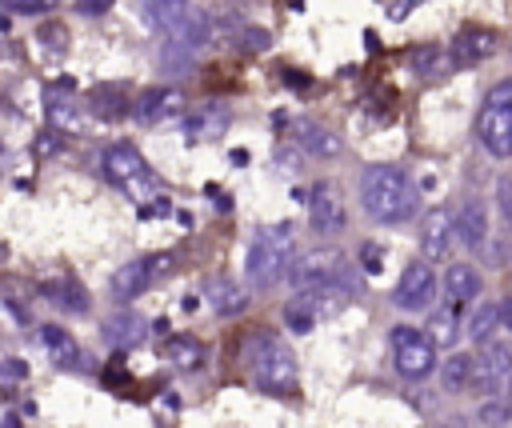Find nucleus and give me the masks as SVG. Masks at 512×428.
Instances as JSON below:
<instances>
[{"label":"nucleus","mask_w":512,"mask_h":428,"mask_svg":"<svg viewBox=\"0 0 512 428\" xmlns=\"http://www.w3.org/2000/svg\"><path fill=\"white\" fill-rule=\"evenodd\" d=\"M272 44V32L268 28H256V24H240L236 28V48H244V52H264Z\"/></svg>","instance_id":"473e14b6"},{"label":"nucleus","mask_w":512,"mask_h":428,"mask_svg":"<svg viewBox=\"0 0 512 428\" xmlns=\"http://www.w3.org/2000/svg\"><path fill=\"white\" fill-rule=\"evenodd\" d=\"M164 352H168V360H172L180 372H196V368L204 364V344H200L196 336H172Z\"/></svg>","instance_id":"393cba45"},{"label":"nucleus","mask_w":512,"mask_h":428,"mask_svg":"<svg viewBox=\"0 0 512 428\" xmlns=\"http://www.w3.org/2000/svg\"><path fill=\"white\" fill-rule=\"evenodd\" d=\"M88 104H92V112L100 116V120H120L128 108H124V92L120 88H96L92 96H88Z\"/></svg>","instance_id":"c85d7f7f"},{"label":"nucleus","mask_w":512,"mask_h":428,"mask_svg":"<svg viewBox=\"0 0 512 428\" xmlns=\"http://www.w3.org/2000/svg\"><path fill=\"white\" fill-rule=\"evenodd\" d=\"M360 204L376 224H408L420 212V188L408 176V168L396 164H372L360 176Z\"/></svg>","instance_id":"f257e3e1"},{"label":"nucleus","mask_w":512,"mask_h":428,"mask_svg":"<svg viewBox=\"0 0 512 428\" xmlns=\"http://www.w3.org/2000/svg\"><path fill=\"white\" fill-rule=\"evenodd\" d=\"M456 312H460V304H452V300H448V304H440V308L432 312V324H428L432 332H428V336L436 340V348L456 340Z\"/></svg>","instance_id":"c756f323"},{"label":"nucleus","mask_w":512,"mask_h":428,"mask_svg":"<svg viewBox=\"0 0 512 428\" xmlns=\"http://www.w3.org/2000/svg\"><path fill=\"white\" fill-rule=\"evenodd\" d=\"M476 416H480V424H488V428H504V424L512 420V396H492V400H484Z\"/></svg>","instance_id":"2f4dec72"},{"label":"nucleus","mask_w":512,"mask_h":428,"mask_svg":"<svg viewBox=\"0 0 512 428\" xmlns=\"http://www.w3.org/2000/svg\"><path fill=\"white\" fill-rule=\"evenodd\" d=\"M292 260H296V232H292V224L260 228L248 240V252H244V280L252 288H272L276 280L288 276Z\"/></svg>","instance_id":"7ed1b4c3"},{"label":"nucleus","mask_w":512,"mask_h":428,"mask_svg":"<svg viewBox=\"0 0 512 428\" xmlns=\"http://www.w3.org/2000/svg\"><path fill=\"white\" fill-rule=\"evenodd\" d=\"M64 36H68V28H64V24H44V28H40V44H44V48H52V52H64V48H68V44H64Z\"/></svg>","instance_id":"f704fd0d"},{"label":"nucleus","mask_w":512,"mask_h":428,"mask_svg":"<svg viewBox=\"0 0 512 428\" xmlns=\"http://www.w3.org/2000/svg\"><path fill=\"white\" fill-rule=\"evenodd\" d=\"M288 280L296 292H304V288H352L348 256L340 248H308L292 260Z\"/></svg>","instance_id":"423d86ee"},{"label":"nucleus","mask_w":512,"mask_h":428,"mask_svg":"<svg viewBox=\"0 0 512 428\" xmlns=\"http://www.w3.org/2000/svg\"><path fill=\"white\" fill-rule=\"evenodd\" d=\"M204 296H208V308L216 316H236L248 304V296L240 292V284L232 276H208L204 280Z\"/></svg>","instance_id":"6ab92c4d"},{"label":"nucleus","mask_w":512,"mask_h":428,"mask_svg":"<svg viewBox=\"0 0 512 428\" xmlns=\"http://www.w3.org/2000/svg\"><path fill=\"white\" fill-rule=\"evenodd\" d=\"M412 72L416 76H440L444 72V48H436V44L412 48Z\"/></svg>","instance_id":"7c9ffc66"},{"label":"nucleus","mask_w":512,"mask_h":428,"mask_svg":"<svg viewBox=\"0 0 512 428\" xmlns=\"http://www.w3.org/2000/svg\"><path fill=\"white\" fill-rule=\"evenodd\" d=\"M8 12H20V16H40L52 8V0H0Z\"/></svg>","instance_id":"c9c22d12"},{"label":"nucleus","mask_w":512,"mask_h":428,"mask_svg":"<svg viewBox=\"0 0 512 428\" xmlns=\"http://www.w3.org/2000/svg\"><path fill=\"white\" fill-rule=\"evenodd\" d=\"M440 384L444 392H464L476 384V356L472 352H452L444 364H440Z\"/></svg>","instance_id":"5701e85b"},{"label":"nucleus","mask_w":512,"mask_h":428,"mask_svg":"<svg viewBox=\"0 0 512 428\" xmlns=\"http://www.w3.org/2000/svg\"><path fill=\"white\" fill-rule=\"evenodd\" d=\"M180 108H184V92H180V88H148V92L136 100V120L160 124V120L176 116Z\"/></svg>","instance_id":"f3484780"},{"label":"nucleus","mask_w":512,"mask_h":428,"mask_svg":"<svg viewBox=\"0 0 512 428\" xmlns=\"http://www.w3.org/2000/svg\"><path fill=\"white\" fill-rule=\"evenodd\" d=\"M440 428H468V424H464V420H460V416H452V420H444V424H440Z\"/></svg>","instance_id":"79ce46f5"},{"label":"nucleus","mask_w":512,"mask_h":428,"mask_svg":"<svg viewBox=\"0 0 512 428\" xmlns=\"http://www.w3.org/2000/svg\"><path fill=\"white\" fill-rule=\"evenodd\" d=\"M492 52H496V32H492V28H480V24L460 28L456 40H452V48H448V56H452L456 68H476V64H484Z\"/></svg>","instance_id":"f8f14e48"},{"label":"nucleus","mask_w":512,"mask_h":428,"mask_svg":"<svg viewBox=\"0 0 512 428\" xmlns=\"http://www.w3.org/2000/svg\"><path fill=\"white\" fill-rule=\"evenodd\" d=\"M496 324H500V308L496 304H476L472 316L464 320V332H468L472 344H488L492 332H496Z\"/></svg>","instance_id":"a878e982"},{"label":"nucleus","mask_w":512,"mask_h":428,"mask_svg":"<svg viewBox=\"0 0 512 428\" xmlns=\"http://www.w3.org/2000/svg\"><path fill=\"white\" fill-rule=\"evenodd\" d=\"M100 168H104V180L116 192H124L128 200H136V208L160 200V176L148 168V160L132 144H108L100 152Z\"/></svg>","instance_id":"20e7f679"},{"label":"nucleus","mask_w":512,"mask_h":428,"mask_svg":"<svg viewBox=\"0 0 512 428\" xmlns=\"http://www.w3.org/2000/svg\"><path fill=\"white\" fill-rule=\"evenodd\" d=\"M0 428H24V424H20V416H4Z\"/></svg>","instance_id":"a19ab883"},{"label":"nucleus","mask_w":512,"mask_h":428,"mask_svg":"<svg viewBox=\"0 0 512 428\" xmlns=\"http://www.w3.org/2000/svg\"><path fill=\"white\" fill-rule=\"evenodd\" d=\"M112 4H116V0H76V12H80V16H104Z\"/></svg>","instance_id":"4c0bfd02"},{"label":"nucleus","mask_w":512,"mask_h":428,"mask_svg":"<svg viewBox=\"0 0 512 428\" xmlns=\"http://www.w3.org/2000/svg\"><path fill=\"white\" fill-rule=\"evenodd\" d=\"M44 296L56 304V308H64V312H88V292H84V284H76V280H48L44 284Z\"/></svg>","instance_id":"b1692460"},{"label":"nucleus","mask_w":512,"mask_h":428,"mask_svg":"<svg viewBox=\"0 0 512 428\" xmlns=\"http://www.w3.org/2000/svg\"><path fill=\"white\" fill-rule=\"evenodd\" d=\"M296 144H300V152H308V156H320V160H332V156H340V136L332 132V128H324V124H312V120H304L300 128H296Z\"/></svg>","instance_id":"412c9836"},{"label":"nucleus","mask_w":512,"mask_h":428,"mask_svg":"<svg viewBox=\"0 0 512 428\" xmlns=\"http://www.w3.org/2000/svg\"><path fill=\"white\" fill-rule=\"evenodd\" d=\"M240 356H244V368H248V376H252V384H256L260 392L296 396V384H300V376H296V356H292V348H288L276 332L256 328V332L244 340Z\"/></svg>","instance_id":"f03ea898"},{"label":"nucleus","mask_w":512,"mask_h":428,"mask_svg":"<svg viewBox=\"0 0 512 428\" xmlns=\"http://www.w3.org/2000/svg\"><path fill=\"white\" fill-rule=\"evenodd\" d=\"M344 220H348V212H344L340 188H336L332 180H316V184L308 188V224H312V232L332 236V232L344 228Z\"/></svg>","instance_id":"9b49d317"},{"label":"nucleus","mask_w":512,"mask_h":428,"mask_svg":"<svg viewBox=\"0 0 512 428\" xmlns=\"http://www.w3.org/2000/svg\"><path fill=\"white\" fill-rule=\"evenodd\" d=\"M388 344H392V364L400 376L408 380H424L432 368H436V340L416 328V324H396L388 332Z\"/></svg>","instance_id":"0eeeda50"},{"label":"nucleus","mask_w":512,"mask_h":428,"mask_svg":"<svg viewBox=\"0 0 512 428\" xmlns=\"http://www.w3.org/2000/svg\"><path fill=\"white\" fill-rule=\"evenodd\" d=\"M456 240L468 252H480L488 244V204L480 196H468L456 212Z\"/></svg>","instance_id":"ddd939ff"},{"label":"nucleus","mask_w":512,"mask_h":428,"mask_svg":"<svg viewBox=\"0 0 512 428\" xmlns=\"http://www.w3.org/2000/svg\"><path fill=\"white\" fill-rule=\"evenodd\" d=\"M24 376H28V364H24V360L0 356V380H24Z\"/></svg>","instance_id":"e433bc0d"},{"label":"nucleus","mask_w":512,"mask_h":428,"mask_svg":"<svg viewBox=\"0 0 512 428\" xmlns=\"http://www.w3.org/2000/svg\"><path fill=\"white\" fill-rule=\"evenodd\" d=\"M480 392L488 396H512V344L504 340H488L480 344V356H476V384Z\"/></svg>","instance_id":"1a4fd4ad"},{"label":"nucleus","mask_w":512,"mask_h":428,"mask_svg":"<svg viewBox=\"0 0 512 428\" xmlns=\"http://www.w3.org/2000/svg\"><path fill=\"white\" fill-rule=\"evenodd\" d=\"M44 116H48L56 128H76V124H80V100H68V96L48 92V96H44Z\"/></svg>","instance_id":"bb28decb"},{"label":"nucleus","mask_w":512,"mask_h":428,"mask_svg":"<svg viewBox=\"0 0 512 428\" xmlns=\"http://www.w3.org/2000/svg\"><path fill=\"white\" fill-rule=\"evenodd\" d=\"M480 288H484V280H480L476 264H468V260L448 264V272H444V292H448L452 304H460V308L472 304V300L480 296Z\"/></svg>","instance_id":"a211bd4d"},{"label":"nucleus","mask_w":512,"mask_h":428,"mask_svg":"<svg viewBox=\"0 0 512 428\" xmlns=\"http://www.w3.org/2000/svg\"><path fill=\"white\" fill-rule=\"evenodd\" d=\"M144 336H148V328H144V316H136V312H116L104 324V340L112 348H136V344H144Z\"/></svg>","instance_id":"4be33fe9"},{"label":"nucleus","mask_w":512,"mask_h":428,"mask_svg":"<svg viewBox=\"0 0 512 428\" xmlns=\"http://www.w3.org/2000/svg\"><path fill=\"white\" fill-rule=\"evenodd\" d=\"M316 320H320V312H316L300 292H296V300L284 304V324H288L296 336H308V332L316 328Z\"/></svg>","instance_id":"cd10ccee"},{"label":"nucleus","mask_w":512,"mask_h":428,"mask_svg":"<svg viewBox=\"0 0 512 428\" xmlns=\"http://www.w3.org/2000/svg\"><path fill=\"white\" fill-rule=\"evenodd\" d=\"M476 140L496 160L512 156V80H500L488 92V100H484V108L476 116Z\"/></svg>","instance_id":"39448f33"},{"label":"nucleus","mask_w":512,"mask_h":428,"mask_svg":"<svg viewBox=\"0 0 512 428\" xmlns=\"http://www.w3.org/2000/svg\"><path fill=\"white\" fill-rule=\"evenodd\" d=\"M136 12H140V20H144L152 32L168 36V32L192 12V4H188V0H136Z\"/></svg>","instance_id":"dca6fc26"},{"label":"nucleus","mask_w":512,"mask_h":428,"mask_svg":"<svg viewBox=\"0 0 512 428\" xmlns=\"http://www.w3.org/2000/svg\"><path fill=\"white\" fill-rule=\"evenodd\" d=\"M36 340H40V348L48 352V360H56V364H64V368H72V364L84 360V356H80V344H76L72 332L60 328V324H40Z\"/></svg>","instance_id":"aec40b11"},{"label":"nucleus","mask_w":512,"mask_h":428,"mask_svg":"<svg viewBox=\"0 0 512 428\" xmlns=\"http://www.w3.org/2000/svg\"><path fill=\"white\" fill-rule=\"evenodd\" d=\"M232 124V112L224 104H200L184 116V136L188 140H220Z\"/></svg>","instance_id":"4468645a"},{"label":"nucleus","mask_w":512,"mask_h":428,"mask_svg":"<svg viewBox=\"0 0 512 428\" xmlns=\"http://www.w3.org/2000/svg\"><path fill=\"white\" fill-rule=\"evenodd\" d=\"M452 236H456L452 212H448V208H436V212L424 220V232H420V252H424V260H444Z\"/></svg>","instance_id":"2eb2a0df"},{"label":"nucleus","mask_w":512,"mask_h":428,"mask_svg":"<svg viewBox=\"0 0 512 428\" xmlns=\"http://www.w3.org/2000/svg\"><path fill=\"white\" fill-rule=\"evenodd\" d=\"M432 300H436V272L428 268V260L404 264V272L392 288V304L404 312H424V308H432Z\"/></svg>","instance_id":"9d476101"},{"label":"nucleus","mask_w":512,"mask_h":428,"mask_svg":"<svg viewBox=\"0 0 512 428\" xmlns=\"http://www.w3.org/2000/svg\"><path fill=\"white\" fill-rule=\"evenodd\" d=\"M364 264H368L372 272H380V248H372V252L364 248Z\"/></svg>","instance_id":"ea45409f"},{"label":"nucleus","mask_w":512,"mask_h":428,"mask_svg":"<svg viewBox=\"0 0 512 428\" xmlns=\"http://www.w3.org/2000/svg\"><path fill=\"white\" fill-rule=\"evenodd\" d=\"M496 308H500V328H508V332H512V296H504Z\"/></svg>","instance_id":"58836bf2"},{"label":"nucleus","mask_w":512,"mask_h":428,"mask_svg":"<svg viewBox=\"0 0 512 428\" xmlns=\"http://www.w3.org/2000/svg\"><path fill=\"white\" fill-rule=\"evenodd\" d=\"M496 208H500L504 224L512 228V176H500L496 180Z\"/></svg>","instance_id":"72a5a7b5"},{"label":"nucleus","mask_w":512,"mask_h":428,"mask_svg":"<svg viewBox=\"0 0 512 428\" xmlns=\"http://www.w3.org/2000/svg\"><path fill=\"white\" fill-rule=\"evenodd\" d=\"M168 260H172V256H168V252H160V256H136V260L120 264V268L108 276V292H112V300L128 304V300L144 296V288H148V284H156V276H164Z\"/></svg>","instance_id":"6e6552de"}]
</instances>
